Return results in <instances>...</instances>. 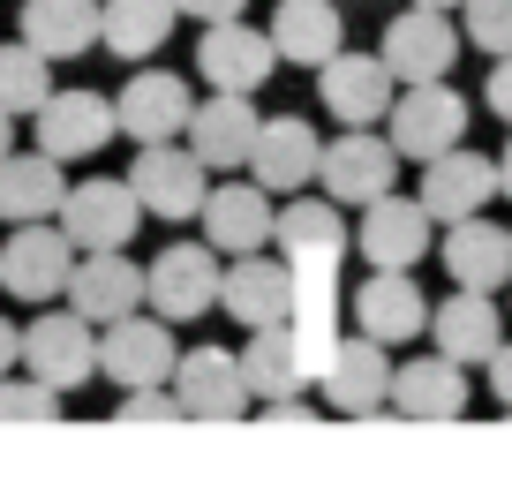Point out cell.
Returning a JSON list of instances; mask_svg holds the SVG:
<instances>
[{"instance_id": "cell-45", "label": "cell", "mask_w": 512, "mask_h": 482, "mask_svg": "<svg viewBox=\"0 0 512 482\" xmlns=\"http://www.w3.org/2000/svg\"><path fill=\"white\" fill-rule=\"evenodd\" d=\"M505 294H512V287H505Z\"/></svg>"}, {"instance_id": "cell-17", "label": "cell", "mask_w": 512, "mask_h": 482, "mask_svg": "<svg viewBox=\"0 0 512 482\" xmlns=\"http://www.w3.org/2000/svg\"><path fill=\"white\" fill-rule=\"evenodd\" d=\"M174 392H181V407H189V422H234V415L256 407L249 370H241L234 347H189L174 362Z\"/></svg>"}, {"instance_id": "cell-13", "label": "cell", "mask_w": 512, "mask_h": 482, "mask_svg": "<svg viewBox=\"0 0 512 482\" xmlns=\"http://www.w3.org/2000/svg\"><path fill=\"white\" fill-rule=\"evenodd\" d=\"M61 302L83 309L91 324H121V317H136V309H151V272L128 257V249H83Z\"/></svg>"}, {"instance_id": "cell-26", "label": "cell", "mask_w": 512, "mask_h": 482, "mask_svg": "<svg viewBox=\"0 0 512 482\" xmlns=\"http://www.w3.org/2000/svg\"><path fill=\"white\" fill-rule=\"evenodd\" d=\"M354 324L384 347H407L415 332H430V302H422L415 272H369L354 287Z\"/></svg>"}, {"instance_id": "cell-21", "label": "cell", "mask_w": 512, "mask_h": 482, "mask_svg": "<svg viewBox=\"0 0 512 482\" xmlns=\"http://www.w3.org/2000/svg\"><path fill=\"white\" fill-rule=\"evenodd\" d=\"M121 136H136V144H174V136H189V83L174 76V68H136V76L121 83Z\"/></svg>"}, {"instance_id": "cell-20", "label": "cell", "mask_w": 512, "mask_h": 482, "mask_svg": "<svg viewBox=\"0 0 512 482\" xmlns=\"http://www.w3.org/2000/svg\"><path fill=\"white\" fill-rule=\"evenodd\" d=\"M61 226L76 249H128L136 226H144V196L128 189V174L121 181H76L61 204Z\"/></svg>"}, {"instance_id": "cell-27", "label": "cell", "mask_w": 512, "mask_h": 482, "mask_svg": "<svg viewBox=\"0 0 512 482\" xmlns=\"http://www.w3.org/2000/svg\"><path fill=\"white\" fill-rule=\"evenodd\" d=\"M61 166H68V159H53V151H8V159H0V219H8V226H23V219H61L68 189H76Z\"/></svg>"}, {"instance_id": "cell-18", "label": "cell", "mask_w": 512, "mask_h": 482, "mask_svg": "<svg viewBox=\"0 0 512 482\" xmlns=\"http://www.w3.org/2000/svg\"><path fill=\"white\" fill-rule=\"evenodd\" d=\"M204 241L219 257H249V249H272L279 241V211H272V189L264 181H219L204 196Z\"/></svg>"}, {"instance_id": "cell-6", "label": "cell", "mask_w": 512, "mask_h": 482, "mask_svg": "<svg viewBox=\"0 0 512 482\" xmlns=\"http://www.w3.org/2000/svg\"><path fill=\"white\" fill-rule=\"evenodd\" d=\"M174 362H181V347H174V324H166L159 309H136V317H121V324H98V377H113L121 392L174 385Z\"/></svg>"}, {"instance_id": "cell-8", "label": "cell", "mask_w": 512, "mask_h": 482, "mask_svg": "<svg viewBox=\"0 0 512 482\" xmlns=\"http://www.w3.org/2000/svg\"><path fill=\"white\" fill-rule=\"evenodd\" d=\"M144 272H151V309H159L166 324H196L204 309H219L226 257L211 249V241H166Z\"/></svg>"}, {"instance_id": "cell-10", "label": "cell", "mask_w": 512, "mask_h": 482, "mask_svg": "<svg viewBox=\"0 0 512 482\" xmlns=\"http://www.w3.org/2000/svg\"><path fill=\"white\" fill-rule=\"evenodd\" d=\"M392 370H400L392 347L354 324V332L332 347V362L317 370V392H324L332 415H377V407H392Z\"/></svg>"}, {"instance_id": "cell-36", "label": "cell", "mask_w": 512, "mask_h": 482, "mask_svg": "<svg viewBox=\"0 0 512 482\" xmlns=\"http://www.w3.org/2000/svg\"><path fill=\"white\" fill-rule=\"evenodd\" d=\"M174 415H189L174 385H136V392H121V422H174Z\"/></svg>"}, {"instance_id": "cell-39", "label": "cell", "mask_w": 512, "mask_h": 482, "mask_svg": "<svg viewBox=\"0 0 512 482\" xmlns=\"http://www.w3.org/2000/svg\"><path fill=\"white\" fill-rule=\"evenodd\" d=\"M249 0H181V16H196V23H226V16H241Z\"/></svg>"}, {"instance_id": "cell-40", "label": "cell", "mask_w": 512, "mask_h": 482, "mask_svg": "<svg viewBox=\"0 0 512 482\" xmlns=\"http://www.w3.org/2000/svg\"><path fill=\"white\" fill-rule=\"evenodd\" d=\"M16 362H23V332H16V324H8V317H0V377L16 370Z\"/></svg>"}, {"instance_id": "cell-44", "label": "cell", "mask_w": 512, "mask_h": 482, "mask_svg": "<svg viewBox=\"0 0 512 482\" xmlns=\"http://www.w3.org/2000/svg\"><path fill=\"white\" fill-rule=\"evenodd\" d=\"M0 294H8V287H0Z\"/></svg>"}, {"instance_id": "cell-19", "label": "cell", "mask_w": 512, "mask_h": 482, "mask_svg": "<svg viewBox=\"0 0 512 482\" xmlns=\"http://www.w3.org/2000/svg\"><path fill=\"white\" fill-rule=\"evenodd\" d=\"M31 121H38V151H53V159H91L121 136V106L106 91H53Z\"/></svg>"}, {"instance_id": "cell-37", "label": "cell", "mask_w": 512, "mask_h": 482, "mask_svg": "<svg viewBox=\"0 0 512 482\" xmlns=\"http://www.w3.org/2000/svg\"><path fill=\"white\" fill-rule=\"evenodd\" d=\"M482 106H490L497 121L512 129V53H505V61H490V83H482Z\"/></svg>"}, {"instance_id": "cell-41", "label": "cell", "mask_w": 512, "mask_h": 482, "mask_svg": "<svg viewBox=\"0 0 512 482\" xmlns=\"http://www.w3.org/2000/svg\"><path fill=\"white\" fill-rule=\"evenodd\" d=\"M8 151H16V113L0 106V159H8Z\"/></svg>"}, {"instance_id": "cell-15", "label": "cell", "mask_w": 512, "mask_h": 482, "mask_svg": "<svg viewBox=\"0 0 512 482\" xmlns=\"http://www.w3.org/2000/svg\"><path fill=\"white\" fill-rule=\"evenodd\" d=\"M264 136V113H256V91H211L204 106L189 113V151L211 166V174H249V151Z\"/></svg>"}, {"instance_id": "cell-25", "label": "cell", "mask_w": 512, "mask_h": 482, "mask_svg": "<svg viewBox=\"0 0 512 482\" xmlns=\"http://www.w3.org/2000/svg\"><path fill=\"white\" fill-rule=\"evenodd\" d=\"M437 257H445L452 287H482V294H505L512 287V226H490L475 219H452L445 241H437Z\"/></svg>"}, {"instance_id": "cell-38", "label": "cell", "mask_w": 512, "mask_h": 482, "mask_svg": "<svg viewBox=\"0 0 512 482\" xmlns=\"http://www.w3.org/2000/svg\"><path fill=\"white\" fill-rule=\"evenodd\" d=\"M482 370H490V400H497V407H512V339L490 354V362H482Z\"/></svg>"}, {"instance_id": "cell-1", "label": "cell", "mask_w": 512, "mask_h": 482, "mask_svg": "<svg viewBox=\"0 0 512 482\" xmlns=\"http://www.w3.org/2000/svg\"><path fill=\"white\" fill-rule=\"evenodd\" d=\"M347 226H339V204L332 196H287L279 211V257L294 264V332H302V354L309 370L332 362L339 332V264H347Z\"/></svg>"}, {"instance_id": "cell-34", "label": "cell", "mask_w": 512, "mask_h": 482, "mask_svg": "<svg viewBox=\"0 0 512 482\" xmlns=\"http://www.w3.org/2000/svg\"><path fill=\"white\" fill-rule=\"evenodd\" d=\"M53 415H61V392H53L38 370L0 377V422H53Z\"/></svg>"}, {"instance_id": "cell-7", "label": "cell", "mask_w": 512, "mask_h": 482, "mask_svg": "<svg viewBox=\"0 0 512 482\" xmlns=\"http://www.w3.org/2000/svg\"><path fill=\"white\" fill-rule=\"evenodd\" d=\"M400 144L392 136H377V129H339L332 144H324V166H317V181H324V196L332 204H377V196H392L400 189Z\"/></svg>"}, {"instance_id": "cell-2", "label": "cell", "mask_w": 512, "mask_h": 482, "mask_svg": "<svg viewBox=\"0 0 512 482\" xmlns=\"http://www.w3.org/2000/svg\"><path fill=\"white\" fill-rule=\"evenodd\" d=\"M467 113H475V106L452 91V76H437V83H400L392 113H384V136L400 144V159L430 166L437 151L467 144Z\"/></svg>"}, {"instance_id": "cell-12", "label": "cell", "mask_w": 512, "mask_h": 482, "mask_svg": "<svg viewBox=\"0 0 512 482\" xmlns=\"http://www.w3.org/2000/svg\"><path fill=\"white\" fill-rule=\"evenodd\" d=\"M317 98H324V113H332L339 129H377L384 113H392V98H400V76L384 68V53H347L339 46L332 61L317 68Z\"/></svg>"}, {"instance_id": "cell-28", "label": "cell", "mask_w": 512, "mask_h": 482, "mask_svg": "<svg viewBox=\"0 0 512 482\" xmlns=\"http://www.w3.org/2000/svg\"><path fill=\"white\" fill-rule=\"evenodd\" d=\"M392 407L415 415V422H452L467 407V362H452L445 347L400 362V370H392Z\"/></svg>"}, {"instance_id": "cell-30", "label": "cell", "mask_w": 512, "mask_h": 482, "mask_svg": "<svg viewBox=\"0 0 512 482\" xmlns=\"http://www.w3.org/2000/svg\"><path fill=\"white\" fill-rule=\"evenodd\" d=\"M430 332H437V347H445L452 362H490V354L505 347V309H497V294L460 287V294L430 317Z\"/></svg>"}, {"instance_id": "cell-11", "label": "cell", "mask_w": 512, "mask_h": 482, "mask_svg": "<svg viewBox=\"0 0 512 482\" xmlns=\"http://www.w3.org/2000/svg\"><path fill=\"white\" fill-rule=\"evenodd\" d=\"M23 370H38L53 392H76L98 377V324L83 309H46L23 324Z\"/></svg>"}, {"instance_id": "cell-22", "label": "cell", "mask_w": 512, "mask_h": 482, "mask_svg": "<svg viewBox=\"0 0 512 482\" xmlns=\"http://www.w3.org/2000/svg\"><path fill=\"white\" fill-rule=\"evenodd\" d=\"M241 370H249L256 407H302V392L317 385V370H309L294 324H256L249 347H241Z\"/></svg>"}, {"instance_id": "cell-5", "label": "cell", "mask_w": 512, "mask_h": 482, "mask_svg": "<svg viewBox=\"0 0 512 482\" xmlns=\"http://www.w3.org/2000/svg\"><path fill=\"white\" fill-rule=\"evenodd\" d=\"M460 46H467V31L452 23V8H422V0H407L400 16L384 23V38H377L384 68H392L400 83H437V76H452Z\"/></svg>"}, {"instance_id": "cell-24", "label": "cell", "mask_w": 512, "mask_h": 482, "mask_svg": "<svg viewBox=\"0 0 512 482\" xmlns=\"http://www.w3.org/2000/svg\"><path fill=\"white\" fill-rule=\"evenodd\" d=\"M422 204L437 211V226H452V219H475V211H490V196H505L497 189V159H482V151H467V144H452V151H437L430 166H422Z\"/></svg>"}, {"instance_id": "cell-23", "label": "cell", "mask_w": 512, "mask_h": 482, "mask_svg": "<svg viewBox=\"0 0 512 482\" xmlns=\"http://www.w3.org/2000/svg\"><path fill=\"white\" fill-rule=\"evenodd\" d=\"M324 166V136L309 129L302 113H264V136L249 151V174L264 181L272 196H302Z\"/></svg>"}, {"instance_id": "cell-33", "label": "cell", "mask_w": 512, "mask_h": 482, "mask_svg": "<svg viewBox=\"0 0 512 482\" xmlns=\"http://www.w3.org/2000/svg\"><path fill=\"white\" fill-rule=\"evenodd\" d=\"M53 98V53H38L31 38L0 46V106L8 113H38Z\"/></svg>"}, {"instance_id": "cell-9", "label": "cell", "mask_w": 512, "mask_h": 482, "mask_svg": "<svg viewBox=\"0 0 512 482\" xmlns=\"http://www.w3.org/2000/svg\"><path fill=\"white\" fill-rule=\"evenodd\" d=\"M430 241H437V211L422 196H400V189L362 204V226H354V249H362L369 272H415L430 257Z\"/></svg>"}, {"instance_id": "cell-42", "label": "cell", "mask_w": 512, "mask_h": 482, "mask_svg": "<svg viewBox=\"0 0 512 482\" xmlns=\"http://www.w3.org/2000/svg\"><path fill=\"white\" fill-rule=\"evenodd\" d=\"M497 189H505V196H512V144H505V151H497Z\"/></svg>"}, {"instance_id": "cell-4", "label": "cell", "mask_w": 512, "mask_h": 482, "mask_svg": "<svg viewBox=\"0 0 512 482\" xmlns=\"http://www.w3.org/2000/svg\"><path fill=\"white\" fill-rule=\"evenodd\" d=\"M76 241H68L61 219H23L16 234L0 241V287L16 294V302H53V294H68V279H76Z\"/></svg>"}, {"instance_id": "cell-32", "label": "cell", "mask_w": 512, "mask_h": 482, "mask_svg": "<svg viewBox=\"0 0 512 482\" xmlns=\"http://www.w3.org/2000/svg\"><path fill=\"white\" fill-rule=\"evenodd\" d=\"M174 23H181V0H106V38L98 46L113 61H144L174 38Z\"/></svg>"}, {"instance_id": "cell-14", "label": "cell", "mask_w": 512, "mask_h": 482, "mask_svg": "<svg viewBox=\"0 0 512 482\" xmlns=\"http://www.w3.org/2000/svg\"><path fill=\"white\" fill-rule=\"evenodd\" d=\"M279 61H287V53H279V38H272V31H249L241 16L204 23V38H196V68H204L211 91H264Z\"/></svg>"}, {"instance_id": "cell-43", "label": "cell", "mask_w": 512, "mask_h": 482, "mask_svg": "<svg viewBox=\"0 0 512 482\" xmlns=\"http://www.w3.org/2000/svg\"><path fill=\"white\" fill-rule=\"evenodd\" d=\"M422 8H460V0H422Z\"/></svg>"}, {"instance_id": "cell-35", "label": "cell", "mask_w": 512, "mask_h": 482, "mask_svg": "<svg viewBox=\"0 0 512 482\" xmlns=\"http://www.w3.org/2000/svg\"><path fill=\"white\" fill-rule=\"evenodd\" d=\"M460 31H467L475 53L505 61V53H512V0H460Z\"/></svg>"}, {"instance_id": "cell-31", "label": "cell", "mask_w": 512, "mask_h": 482, "mask_svg": "<svg viewBox=\"0 0 512 482\" xmlns=\"http://www.w3.org/2000/svg\"><path fill=\"white\" fill-rule=\"evenodd\" d=\"M272 38L294 68H324L339 46H347V23H339L332 0H279L272 8Z\"/></svg>"}, {"instance_id": "cell-3", "label": "cell", "mask_w": 512, "mask_h": 482, "mask_svg": "<svg viewBox=\"0 0 512 482\" xmlns=\"http://www.w3.org/2000/svg\"><path fill=\"white\" fill-rule=\"evenodd\" d=\"M128 189L144 196V211H151V219L181 226V219H204L211 166L189 151V136H174V144H136V166H128Z\"/></svg>"}, {"instance_id": "cell-29", "label": "cell", "mask_w": 512, "mask_h": 482, "mask_svg": "<svg viewBox=\"0 0 512 482\" xmlns=\"http://www.w3.org/2000/svg\"><path fill=\"white\" fill-rule=\"evenodd\" d=\"M23 38L53 61H76L106 38V0H23Z\"/></svg>"}, {"instance_id": "cell-16", "label": "cell", "mask_w": 512, "mask_h": 482, "mask_svg": "<svg viewBox=\"0 0 512 482\" xmlns=\"http://www.w3.org/2000/svg\"><path fill=\"white\" fill-rule=\"evenodd\" d=\"M219 309L256 332V324H294V264L272 257V249H249V257H226V287Z\"/></svg>"}]
</instances>
